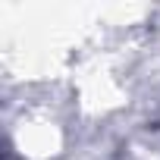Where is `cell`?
Wrapping results in <instances>:
<instances>
[{
  "mask_svg": "<svg viewBox=\"0 0 160 160\" xmlns=\"http://www.w3.org/2000/svg\"><path fill=\"white\" fill-rule=\"evenodd\" d=\"M19 148L22 154H32V157H47L60 148V129L50 122V119H41V116H32L19 126Z\"/></svg>",
  "mask_w": 160,
  "mask_h": 160,
  "instance_id": "6da1fadb",
  "label": "cell"
}]
</instances>
